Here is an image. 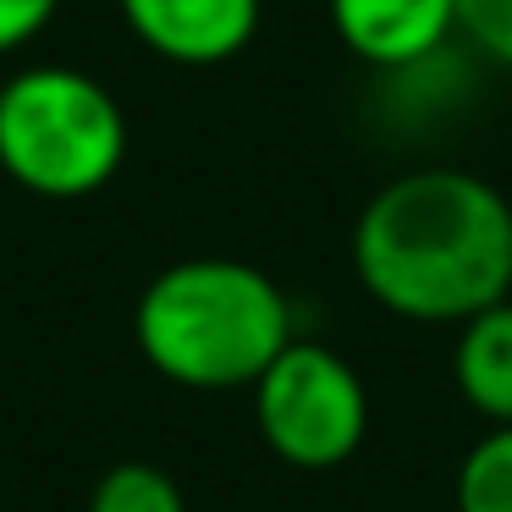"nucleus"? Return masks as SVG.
I'll use <instances>...</instances> for the list:
<instances>
[{
    "label": "nucleus",
    "instance_id": "1",
    "mask_svg": "<svg viewBox=\"0 0 512 512\" xmlns=\"http://www.w3.org/2000/svg\"><path fill=\"white\" fill-rule=\"evenodd\" d=\"M353 276L397 320L463 325L512 298V204L463 166L375 188L353 221Z\"/></svg>",
    "mask_w": 512,
    "mask_h": 512
},
{
    "label": "nucleus",
    "instance_id": "2",
    "mask_svg": "<svg viewBox=\"0 0 512 512\" xmlns=\"http://www.w3.org/2000/svg\"><path fill=\"white\" fill-rule=\"evenodd\" d=\"M133 336L149 369L171 386L254 391L292 342V303L259 265L215 254L177 259L144 287Z\"/></svg>",
    "mask_w": 512,
    "mask_h": 512
},
{
    "label": "nucleus",
    "instance_id": "3",
    "mask_svg": "<svg viewBox=\"0 0 512 512\" xmlns=\"http://www.w3.org/2000/svg\"><path fill=\"white\" fill-rule=\"evenodd\" d=\"M127 160V111L78 67H23L0 83V177L34 199H89Z\"/></svg>",
    "mask_w": 512,
    "mask_h": 512
},
{
    "label": "nucleus",
    "instance_id": "4",
    "mask_svg": "<svg viewBox=\"0 0 512 512\" xmlns=\"http://www.w3.org/2000/svg\"><path fill=\"white\" fill-rule=\"evenodd\" d=\"M254 419L265 446L292 468H342L369 435L364 375L325 342L292 336L281 358L254 380Z\"/></svg>",
    "mask_w": 512,
    "mask_h": 512
},
{
    "label": "nucleus",
    "instance_id": "5",
    "mask_svg": "<svg viewBox=\"0 0 512 512\" xmlns=\"http://www.w3.org/2000/svg\"><path fill=\"white\" fill-rule=\"evenodd\" d=\"M116 12L149 56L171 67H221L254 45L265 0H116Z\"/></svg>",
    "mask_w": 512,
    "mask_h": 512
},
{
    "label": "nucleus",
    "instance_id": "6",
    "mask_svg": "<svg viewBox=\"0 0 512 512\" xmlns=\"http://www.w3.org/2000/svg\"><path fill=\"white\" fill-rule=\"evenodd\" d=\"M331 28L364 67L408 72L424 67L457 34L452 0H325Z\"/></svg>",
    "mask_w": 512,
    "mask_h": 512
},
{
    "label": "nucleus",
    "instance_id": "7",
    "mask_svg": "<svg viewBox=\"0 0 512 512\" xmlns=\"http://www.w3.org/2000/svg\"><path fill=\"white\" fill-rule=\"evenodd\" d=\"M452 380H457V397H463L490 430H496V424H512V298L490 303L485 314L457 325Z\"/></svg>",
    "mask_w": 512,
    "mask_h": 512
},
{
    "label": "nucleus",
    "instance_id": "8",
    "mask_svg": "<svg viewBox=\"0 0 512 512\" xmlns=\"http://www.w3.org/2000/svg\"><path fill=\"white\" fill-rule=\"evenodd\" d=\"M457 512H512V424L485 430L457 468Z\"/></svg>",
    "mask_w": 512,
    "mask_h": 512
},
{
    "label": "nucleus",
    "instance_id": "9",
    "mask_svg": "<svg viewBox=\"0 0 512 512\" xmlns=\"http://www.w3.org/2000/svg\"><path fill=\"white\" fill-rule=\"evenodd\" d=\"M89 512H188L182 485L155 463H116L100 474Z\"/></svg>",
    "mask_w": 512,
    "mask_h": 512
},
{
    "label": "nucleus",
    "instance_id": "10",
    "mask_svg": "<svg viewBox=\"0 0 512 512\" xmlns=\"http://www.w3.org/2000/svg\"><path fill=\"white\" fill-rule=\"evenodd\" d=\"M452 6H457V34L485 61L512 72V0H452Z\"/></svg>",
    "mask_w": 512,
    "mask_h": 512
},
{
    "label": "nucleus",
    "instance_id": "11",
    "mask_svg": "<svg viewBox=\"0 0 512 512\" xmlns=\"http://www.w3.org/2000/svg\"><path fill=\"white\" fill-rule=\"evenodd\" d=\"M61 0H0V61L28 50L50 23H56Z\"/></svg>",
    "mask_w": 512,
    "mask_h": 512
}]
</instances>
